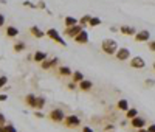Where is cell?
<instances>
[{"mask_svg":"<svg viewBox=\"0 0 155 132\" xmlns=\"http://www.w3.org/2000/svg\"><path fill=\"white\" fill-rule=\"evenodd\" d=\"M101 50L106 53V55H116V51H118V44H116L115 39H104L101 44Z\"/></svg>","mask_w":155,"mask_h":132,"instance_id":"obj_1","label":"cell"},{"mask_svg":"<svg viewBox=\"0 0 155 132\" xmlns=\"http://www.w3.org/2000/svg\"><path fill=\"white\" fill-rule=\"evenodd\" d=\"M48 117H50V120L54 121V123H64V120H65L67 115L64 113L62 109H53V110L48 113Z\"/></svg>","mask_w":155,"mask_h":132,"instance_id":"obj_2","label":"cell"},{"mask_svg":"<svg viewBox=\"0 0 155 132\" xmlns=\"http://www.w3.org/2000/svg\"><path fill=\"white\" fill-rule=\"evenodd\" d=\"M47 36L50 37V39H53L54 42H58L59 45H62V47H67V42L64 41V39L61 37V34H59V31L58 30H54V28H50L48 31H47Z\"/></svg>","mask_w":155,"mask_h":132,"instance_id":"obj_3","label":"cell"},{"mask_svg":"<svg viewBox=\"0 0 155 132\" xmlns=\"http://www.w3.org/2000/svg\"><path fill=\"white\" fill-rule=\"evenodd\" d=\"M64 124L67 127H78L81 124V120H79V117H76V115H67L65 120H64Z\"/></svg>","mask_w":155,"mask_h":132,"instance_id":"obj_4","label":"cell"},{"mask_svg":"<svg viewBox=\"0 0 155 132\" xmlns=\"http://www.w3.org/2000/svg\"><path fill=\"white\" fill-rule=\"evenodd\" d=\"M84 30V26L82 25H74V26H71V28H65V31H64V34L65 36H68V37H76L78 34H79L81 31Z\"/></svg>","mask_w":155,"mask_h":132,"instance_id":"obj_5","label":"cell"},{"mask_svg":"<svg viewBox=\"0 0 155 132\" xmlns=\"http://www.w3.org/2000/svg\"><path fill=\"white\" fill-rule=\"evenodd\" d=\"M130 67L132 69H144L146 67V62H144V59L141 58V56H134V58H130Z\"/></svg>","mask_w":155,"mask_h":132,"instance_id":"obj_6","label":"cell"},{"mask_svg":"<svg viewBox=\"0 0 155 132\" xmlns=\"http://www.w3.org/2000/svg\"><path fill=\"white\" fill-rule=\"evenodd\" d=\"M116 59H118V61H129V59H130V50H129V48H120L118 51H116Z\"/></svg>","mask_w":155,"mask_h":132,"instance_id":"obj_7","label":"cell"},{"mask_svg":"<svg viewBox=\"0 0 155 132\" xmlns=\"http://www.w3.org/2000/svg\"><path fill=\"white\" fill-rule=\"evenodd\" d=\"M149 37H150L149 30H141V31H137L135 41H137V42H149Z\"/></svg>","mask_w":155,"mask_h":132,"instance_id":"obj_8","label":"cell"},{"mask_svg":"<svg viewBox=\"0 0 155 132\" xmlns=\"http://www.w3.org/2000/svg\"><path fill=\"white\" fill-rule=\"evenodd\" d=\"M130 126L134 127V129H143L144 126H146V120L144 118H141V117H137V118H134V120H130Z\"/></svg>","mask_w":155,"mask_h":132,"instance_id":"obj_9","label":"cell"},{"mask_svg":"<svg viewBox=\"0 0 155 132\" xmlns=\"http://www.w3.org/2000/svg\"><path fill=\"white\" fill-rule=\"evenodd\" d=\"M58 62H59V59L58 58H51V59H45L42 64H41V67L44 69V70H50V69H53L54 65H58Z\"/></svg>","mask_w":155,"mask_h":132,"instance_id":"obj_10","label":"cell"},{"mask_svg":"<svg viewBox=\"0 0 155 132\" xmlns=\"http://www.w3.org/2000/svg\"><path fill=\"white\" fill-rule=\"evenodd\" d=\"M74 42H76V44H81V45L87 44V42H88V33H87L85 30H82L79 34L74 37Z\"/></svg>","mask_w":155,"mask_h":132,"instance_id":"obj_11","label":"cell"},{"mask_svg":"<svg viewBox=\"0 0 155 132\" xmlns=\"http://www.w3.org/2000/svg\"><path fill=\"white\" fill-rule=\"evenodd\" d=\"M120 31L123 34H127V36H135L137 34V30L134 28L132 25H121L120 26Z\"/></svg>","mask_w":155,"mask_h":132,"instance_id":"obj_12","label":"cell"},{"mask_svg":"<svg viewBox=\"0 0 155 132\" xmlns=\"http://www.w3.org/2000/svg\"><path fill=\"white\" fill-rule=\"evenodd\" d=\"M33 59H34V62L42 64L45 59H48V55H47L45 51H36V53H34V56H33Z\"/></svg>","mask_w":155,"mask_h":132,"instance_id":"obj_13","label":"cell"},{"mask_svg":"<svg viewBox=\"0 0 155 132\" xmlns=\"http://www.w3.org/2000/svg\"><path fill=\"white\" fill-rule=\"evenodd\" d=\"M64 23H65L67 28H71V26H74V25H79V20H78L76 17H73V16H67L65 19H64Z\"/></svg>","mask_w":155,"mask_h":132,"instance_id":"obj_14","label":"cell"},{"mask_svg":"<svg viewBox=\"0 0 155 132\" xmlns=\"http://www.w3.org/2000/svg\"><path fill=\"white\" fill-rule=\"evenodd\" d=\"M36 101H37V96L34 93H28L27 96H25V103H27L30 107H33V109H36Z\"/></svg>","mask_w":155,"mask_h":132,"instance_id":"obj_15","label":"cell"},{"mask_svg":"<svg viewBox=\"0 0 155 132\" xmlns=\"http://www.w3.org/2000/svg\"><path fill=\"white\" fill-rule=\"evenodd\" d=\"M78 87H79L82 92H88V90H92V87H93V83H92V81H88V79H84L82 83H79V84H78Z\"/></svg>","mask_w":155,"mask_h":132,"instance_id":"obj_16","label":"cell"},{"mask_svg":"<svg viewBox=\"0 0 155 132\" xmlns=\"http://www.w3.org/2000/svg\"><path fill=\"white\" fill-rule=\"evenodd\" d=\"M30 33H31L34 37H37V39H42V37H45V33H44L41 28H37V26H31V28H30Z\"/></svg>","mask_w":155,"mask_h":132,"instance_id":"obj_17","label":"cell"},{"mask_svg":"<svg viewBox=\"0 0 155 132\" xmlns=\"http://www.w3.org/2000/svg\"><path fill=\"white\" fill-rule=\"evenodd\" d=\"M71 79H73V83H76V84H79V83H82L84 81V75H82V72H74L73 73V76H71Z\"/></svg>","mask_w":155,"mask_h":132,"instance_id":"obj_18","label":"cell"},{"mask_svg":"<svg viewBox=\"0 0 155 132\" xmlns=\"http://www.w3.org/2000/svg\"><path fill=\"white\" fill-rule=\"evenodd\" d=\"M59 75H62V76H73V72H71L70 67L61 65V67H59Z\"/></svg>","mask_w":155,"mask_h":132,"instance_id":"obj_19","label":"cell"},{"mask_svg":"<svg viewBox=\"0 0 155 132\" xmlns=\"http://www.w3.org/2000/svg\"><path fill=\"white\" fill-rule=\"evenodd\" d=\"M116 106H118V109L123 110V112H127L129 109H130V107H129V101L127 100H120Z\"/></svg>","mask_w":155,"mask_h":132,"instance_id":"obj_20","label":"cell"},{"mask_svg":"<svg viewBox=\"0 0 155 132\" xmlns=\"http://www.w3.org/2000/svg\"><path fill=\"white\" fill-rule=\"evenodd\" d=\"M47 104V100L44 96H37V101H36V110H41L44 109V106Z\"/></svg>","mask_w":155,"mask_h":132,"instance_id":"obj_21","label":"cell"},{"mask_svg":"<svg viewBox=\"0 0 155 132\" xmlns=\"http://www.w3.org/2000/svg\"><path fill=\"white\" fill-rule=\"evenodd\" d=\"M19 34V30L16 28V26H8L6 28V36L8 37H16Z\"/></svg>","mask_w":155,"mask_h":132,"instance_id":"obj_22","label":"cell"},{"mask_svg":"<svg viewBox=\"0 0 155 132\" xmlns=\"http://www.w3.org/2000/svg\"><path fill=\"white\" fill-rule=\"evenodd\" d=\"M126 117L129 118V120H134V118H137L138 117V110L135 109V107H130L127 112H126Z\"/></svg>","mask_w":155,"mask_h":132,"instance_id":"obj_23","label":"cell"},{"mask_svg":"<svg viewBox=\"0 0 155 132\" xmlns=\"http://www.w3.org/2000/svg\"><path fill=\"white\" fill-rule=\"evenodd\" d=\"M92 17H93L92 14H84V16L79 19V25H82V26H84V25H88L90 20H92Z\"/></svg>","mask_w":155,"mask_h":132,"instance_id":"obj_24","label":"cell"},{"mask_svg":"<svg viewBox=\"0 0 155 132\" xmlns=\"http://www.w3.org/2000/svg\"><path fill=\"white\" fill-rule=\"evenodd\" d=\"M25 48H27V45H25V42H16V44H14V51H17V53L23 51Z\"/></svg>","mask_w":155,"mask_h":132,"instance_id":"obj_25","label":"cell"},{"mask_svg":"<svg viewBox=\"0 0 155 132\" xmlns=\"http://www.w3.org/2000/svg\"><path fill=\"white\" fill-rule=\"evenodd\" d=\"M88 25H90V26H98V25H101V19H99V17H95V16H93Z\"/></svg>","mask_w":155,"mask_h":132,"instance_id":"obj_26","label":"cell"},{"mask_svg":"<svg viewBox=\"0 0 155 132\" xmlns=\"http://www.w3.org/2000/svg\"><path fill=\"white\" fill-rule=\"evenodd\" d=\"M8 83V78L6 76H0V89H3Z\"/></svg>","mask_w":155,"mask_h":132,"instance_id":"obj_27","label":"cell"},{"mask_svg":"<svg viewBox=\"0 0 155 132\" xmlns=\"http://www.w3.org/2000/svg\"><path fill=\"white\" fill-rule=\"evenodd\" d=\"M144 84H146L147 87H153V86H155V79H150V78H147L146 81H144Z\"/></svg>","mask_w":155,"mask_h":132,"instance_id":"obj_28","label":"cell"},{"mask_svg":"<svg viewBox=\"0 0 155 132\" xmlns=\"http://www.w3.org/2000/svg\"><path fill=\"white\" fill-rule=\"evenodd\" d=\"M147 45H149V50L155 53V41H149V42H147Z\"/></svg>","mask_w":155,"mask_h":132,"instance_id":"obj_29","label":"cell"},{"mask_svg":"<svg viewBox=\"0 0 155 132\" xmlns=\"http://www.w3.org/2000/svg\"><path fill=\"white\" fill-rule=\"evenodd\" d=\"M36 6H37L39 9H47V6H45V2H44V0H41V2H39Z\"/></svg>","mask_w":155,"mask_h":132,"instance_id":"obj_30","label":"cell"},{"mask_svg":"<svg viewBox=\"0 0 155 132\" xmlns=\"http://www.w3.org/2000/svg\"><path fill=\"white\" fill-rule=\"evenodd\" d=\"M23 6H28V8H37L34 3H31V2H28V0H25L23 2Z\"/></svg>","mask_w":155,"mask_h":132,"instance_id":"obj_31","label":"cell"},{"mask_svg":"<svg viewBox=\"0 0 155 132\" xmlns=\"http://www.w3.org/2000/svg\"><path fill=\"white\" fill-rule=\"evenodd\" d=\"M6 132H17V130H16V127L12 124H6Z\"/></svg>","mask_w":155,"mask_h":132,"instance_id":"obj_32","label":"cell"},{"mask_svg":"<svg viewBox=\"0 0 155 132\" xmlns=\"http://www.w3.org/2000/svg\"><path fill=\"white\" fill-rule=\"evenodd\" d=\"M67 87H68V90H74V89H78V84L76 83H70V84H67Z\"/></svg>","mask_w":155,"mask_h":132,"instance_id":"obj_33","label":"cell"},{"mask_svg":"<svg viewBox=\"0 0 155 132\" xmlns=\"http://www.w3.org/2000/svg\"><path fill=\"white\" fill-rule=\"evenodd\" d=\"M0 124H6V118L2 112H0Z\"/></svg>","mask_w":155,"mask_h":132,"instance_id":"obj_34","label":"cell"},{"mask_svg":"<svg viewBox=\"0 0 155 132\" xmlns=\"http://www.w3.org/2000/svg\"><path fill=\"white\" fill-rule=\"evenodd\" d=\"M3 25H5V16L0 12V26H3Z\"/></svg>","mask_w":155,"mask_h":132,"instance_id":"obj_35","label":"cell"},{"mask_svg":"<svg viewBox=\"0 0 155 132\" xmlns=\"http://www.w3.org/2000/svg\"><path fill=\"white\" fill-rule=\"evenodd\" d=\"M8 100V95H5V93H0V101H6Z\"/></svg>","mask_w":155,"mask_h":132,"instance_id":"obj_36","label":"cell"},{"mask_svg":"<svg viewBox=\"0 0 155 132\" xmlns=\"http://www.w3.org/2000/svg\"><path fill=\"white\" fill-rule=\"evenodd\" d=\"M34 115H36V117H37V118H44V117H45V115H44V113H42V112H37V110H36V112H34Z\"/></svg>","mask_w":155,"mask_h":132,"instance_id":"obj_37","label":"cell"},{"mask_svg":"<svg viewBox=\"0 0 155 132\" xmlns=\"http://www.w3.org/2000/svg\"><path fill=\"white\" fill-rule=\"evenodd\" d=\"M82 132H93V129L88 127V126H85V127H82Z\"/></svg>","mask_w":155,"mask_h":132,"instance_id":"obj_38","label":"cell"},{"mask_svg":"<svg viewBox=\"0 0 155 132\" xmlns=\"http://www.w3.org/2000/svg\"><path fill=\"white\" fill-rule=\"evenodd\" d=\"M147 130H149V132H155V124H149Z\"/></svg>","mask_w":155,"mask_h":132,"instance_id":"obj_39","label":"cell"},{"mask_svg":"<svg viewBox=\"0 0 155 132\" xmlns=\"http://www.w3.org/2000/svg\"><path fill=\"white\" fill-rule=\"evenodd\" d=\"M0 132H6V124H0Z\"/></svg>","mask_w":155,"mask_h":132,"instance_id":"obj_40","label":"cell"},{"mask_svg":"<svg viewBox=\"0 0 155 132\" xmlns=\"http://www.w3.org/2000/svg\"><path fill=\"white\" fill-rule=\"evenodd\" d=\"M137 132H149V130H147V129H146V127H143V129H138V130H137Z\"/></svg>","mask_w":155,"mask_h":132,"instance_id":"obj_41","label":"cell"},{"mask_svg":"<svg viewBox=\"0 0 155 132\" xmlns=\"http://www.w3.org/2000/svg\"><path fill=\"white\" fill-rule=\"evenodd\" d=\"M110 30H112V33H115V31H118L120 28H116V26H112V28H110Z\"/></svg>","mask_w":155,"mask_h":132,"instance_id":"obj_42","label":"cell"},{"mask_svg":"<svg viewBox=\"0 0 155 132\" xmlns=\"http://www.w3.org/2000/svg\"><path fill=\"white\" fill-rule=\"evenodd\" d=\"M153 70H155V62H153Z\"/></svg>","mask_w":155,"mask_h":132,"instance_id":"obj_43","label":"cell"}]
</instances>
